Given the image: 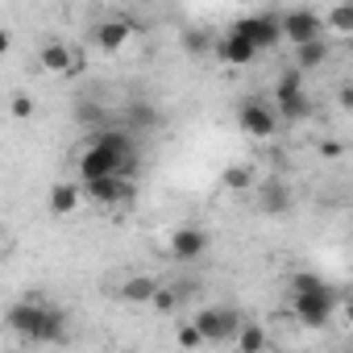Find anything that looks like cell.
<instances>
[{"label":"cell","mask_w":353,"mask_h":353,"mask_svg":"<svg viewBox=\"0 0 353 353\" xmlns=\"http://www.w3.org/2000/svg\"><path fill=\"white\" fill-rule=\"evenodd\" d=\"M9 46H13V38H9V30H0V59L9 54Z\"/></svg>","instance_id":"28"},{"label":"cell","mask_w":353,"mask_h":353,"mask_svg":"<svg viewBox=\"0 0 353 353\" xmlns=\"http://www.w3.org/2000/svg\"><path fill=\"white\" fill-rule=\"evenodd\" d=\"M287 287H291V295H299V291H316V287H324V279L312 274V270H295V274L287 279Z\"/></svg>","instance_id":"24"},{"label":"cell","mask_w":353,"mask_h":353,"mask_svg":"<svg viewBox=\"0 0 353 353\" xmlns=\"http://www.w3.org/2000/svg\"><path fill=\"white\" fill-rule=\"evenodd\" d=\"M5 324L26 336V341H59L63 336V312L38 303V299H21L5 312Z\"/></svg>","instance_id":"1"},{"label":"cell","mask_w":353,"mask_h":353,"mask_svg":"<svg viewBox=\"0 0 353 353\" xmlns=\"http://www.w3.org/2000/svg\"><path fill=\"white\" fill-rule=\"evenodd\" d=\"M320 21H324V30H332V34L349 38V34H353V5H345V0H341V5H336V9H328V17H320Z\"/></svg>","instance_id":"21"},{"label":"cell","mask_w":353,"mask_h":353,"mask_svg":"<svg viewBox=\"0 0 353 353\" xmlns=\"http://www.w3.org/2000/svg\"><path fill=\"white\" fill-rule=\"evenodd\" d=\"M279 34H283V42L299 46V42L324 38V21H320V13H312V9H287V13L279 17Z\"/></svg>","instance_id":"3"},{"label":"cell","mask_w":353,"mask_h":353,"mask_svg":"<svg viewBox=\"0 0 353 353\" xmlns=\"http://www.w3.org/2000/svg\"><path fill=\"white\" fill-rule=\"evenodd\" d=\"M79 200H83V188L79 183H54L50 196H46V204H50L54 216H71L79 208Z\"/></svg>","instance_id":"14"},{"label":"cell","mask_w":353,"mask_h":353,"mask_svg":"<svg viewBox=\"0 0 353 353\" xmlns=\"http://www.w3.org/2000/svg\"><path fill=\"white\" fill-rule=\"evenodd\" d=\"M320 154H324V158H341V141L324 137V141H320Z\"/></svg>","instance_id":"27"},{"label":"cell","mask_w":353,"mask_h":353,"mask_svg":"<svg viewBox=\"0 0 353 353\" xmlns=\"http://www.w3.org/2000/svg\"><path fill=\"white\" fill-rule=\"evenodd\" d=\"M154 287H158V279H150V274H133V279L121 283V299H125V303H150Z\"/></svg>","instance_id":"19"},{"label":"cell","mask_w":353,"mask_h":353,"mask_svg":"<svg viewBox=\"0 0 353 353\" xmlns=\"http://www.w3.org/2000/svg\"><path fill=\"white\" fill-rule=\"evenodd\" d=\"M212 54L225 63V67H250L254 59H258V46L250 42V38H241V34H225V38H212Z\"/></svg>","instance_id":"9"},{"label":"cell","mask_w":353,"mask_h":353,"mask_svg":"<svg viewBox=\"0 0 353 353\" xmlns=\"http://www.w3.org/2000/svg\"><path fill=\"white\" fill-rule=\"evenodd\" d=\"M129 38H133V21L129 17H104V21H96V34H92L100 54H121L129 46Z\"/></svg>","instance_id":"6"},{"label":"cell","mask_w":353,"mask_h":353,"mask_svg":"<svg viewBox=\"0 0 353 353\" xmlns=\"http://www.w3.org/2000/svg\"><path fill=\"white\" fill-rule=\"evenodd\" d=\"M83 192L96 204H121V200L133 196V179H125V174H100V179H88L83 183Z\"/></svg>","instance_id":"10"},{"label":"cell","mask_w":353,"mask_h":353,"mask_svg":"<svg viewBox=\"0 0 353 353\" xmlns=\"http://www.w3.org/2000/svg\"><path fill=\"white\" fill-rule=\"evenodd\" d=\"M179 299H183V291H174V287H154V295H150V307L154 312H174V307H179Z\"/></svg>","instance_id":"22"},{"label":"cell","mask_w":353,"mask_h":353,"mask_svg":"<svg viewBox=\"0 0 353 353\" xmlns=\"http://www.w3.org/2000/svg\"><path fill=\"white\" fill-rule=\"evenodd\" d=\"M208 254V233L204 229H174L170 237V258L174 262H196Z\"/></svg>","instance_id":"12"},{"label":"cell","mask_w":353,"mask_h":353,"mask_svg":"<svg viewBox=\"0 0 353 353\" xmlns=\"http://www.w3.org/2000/svg\"><path fill=\"white\" fill-rule=\"evenodd\" d=\"M324 59H328V42L324 38H312V42H299L295 46V67L299 71H316Z\"/></svg>","instance_id":"18"},{"label":"cell","mask_w":353,"mask_h":353,"mask_svg":"<svg viewBox=\"0 0 353 353\" xmlns=\"http://www.w3.org/2000/svg\"><path fill=\"white\" fill-rule=\"evenodd\" d=\"M254 192H258V204H262V212H287L291 208V192H287V183L283 179H270V183H254Z\"/></svg>","instance_id":"15"},{"label":"cell","mask_w":353,"mask_h":353,"mask_svg":"<svg viewBox=\"0 0 353 353\" xmlns=\"http://www.w3.org/2000/svg\"><path fill=\"white\" fill-rule=\"evenodd\" d=\"M237 324H241V316H237L233 307H204V312L196 316V328H200L204 345H225V341H233Z\"/></svg>","instance_id":"5"},{"label":"cell","mask_w":353,"mask_h":353,"mask_svg":"<svg viewBox=\"0 0 353 353\" xmlns=\"http://www.w3.org/2000/svg\"><path fill=\"white\" fill-rule=\"evenodd\" d=\"M332 312H336V291H332L328 283L316 287V291H299L295 303H291V316H295L303 328H324V324L332 320Z\"/></svg>","instance_id":"2"},{"label":"cell","mask_w":353,"mask_h":353,"mask_svg":"<svg viewBox=\"0 0 353 353\" xmlns=\"http://www.w3.org/2000/svg\"><path fill=\"white\" fill-rule=\"evenodd\" d=\"M96 145H104L108 154H117L121 162H129V158H137V150H133V137L125 133V129H100L96 137H92Z\"/></svg>","instance_id":"16"},{"label":"cell","mask_w":353,"mask_h":353,"mask_svg":"<svg viewBox=\"0 0 353 353\" xmlns=\"http://www.w3.org/2000/svg\"><path fill=\"white\" fill-rule=\"evenodd\" d=\"M237 121H241V133H250V137H258V141L274 137V129H279V112H270L262 100H245L241 112H237Z\"/></svg>","instance_id":"8"},{"label":"cell","mask_w":353,"mask_h":353,"mask_svg":"<svg viewBox=\"0 0 353 353\" xmlns=\"http://www.w3.org/2000/svg\"><path fill=\"white\" fill-rule=\"evenodd\" d=\"M233 341H237V349H245V353H262V349H270V336H266V328H262L258 320H241L237 332H233Z\"/></svg>","instance_id":"17"},{"label":"cell","mask_w":353,"mask_h":353,"mask_svg":"<svg viewBox=\"0 0 353 353\" xmlns=\"http://www.w3.org/2000/svg\"><path fill=\"white\" fill-rule=\"evenodd\" d=\"M254 183H258L254 166H229V170L221 174V188H225V192H250Z\"/></svg>","instance_id":"20"},{"label":"cell","mask_w":353,"mask_h":353,"mask_svg":"<svg viewBox=\"0 0 353 353\" xmlns=\"http://www.w3.org/2000/svg\"><path fill=\"white\" fill-rule=\"evenodd\" d=\"M38 63H42L46 75H75V71H83V54L75 46H67V42H46L38 50Z\"/></svg>","instance_id":"7"},{"label":"cell","mask_w":353,"mask_h":353,"mask_svg":"<svg viewBox=\"0 0 353 353\" xmlns=\"http://www.w3.org/2000/svg\"><path fill=\"white\" fill-rule=\"evenodd\" d=\"M274 104H279V121H307L312 117V100L303 88L295 92H274Z\"/></svg>","instance_id":"13"},{"label":"cell","mask_w":353,"mask_h":353,"mask_svg":"<svg viewBox=\"0 0 353 353\" xmlns=\"http://www.w3.org/2000/svg\"><path fill=\"white\" fill-rule=\"evenodd\" d=\"M353 104V92H349V83H341V108H349Z\"/></svg>","instance_id":"29"},{"label":"cell","mask_w":353,"mask_h":353,"mask_svg":"<svg viewBox=\"0 0 353 353\" xmlns=\"http://www.w3.org/2000/svg\"><path fill=\"white\" fill-rule=\"evenodd\" d=\"M174 341H179L183 349H196V345H204V336H200V328H196V320H188V324H179V332H174Z\"/></svg>","instance_id":"26"},{"label":"cell","mask_w":353,"mask_h":353,"mask_svg":"<svg viewBox=\"0 0 353 353\" xmlns=\"http://www.w3.org/2000/svg\"><path fill=\"white\" fill-rule=\"evenodd\" d=\"M183 46H188V54H208L212 50V38L204 30H192V34H183Z\"/></svg>","instance_id":"25"},{"label":"cell","mask_w":353,"mask_h":353,"mask_svg":"<svg viewBox=\"0 0 353 353\" xmlns=\"http://www.w3.org/2000/svg\"><path fill=\"white\" fill-rule=\"evenodd\" d=\"M9 112H13V121H34L38 104H34V96H30V92H17V96L9 100Z\"/></svg>","instance_id":"23"},{"label":"cell","mask_w":353,"mask_h":353,"mask_svg":"<svg viewBox=\"0 0 353 353\" xmlns=\"http://www.w3.org/2000/svg\"><path fill=\"white\" fill-rule=\"evenodd\" d=\"M233 34L250 38V42L258 46V54H262V50H274V46L283 42V34H279V13H254V17H241V21H233Z\"/></svg>","instance_id":"4"},{"label":"cell","mask_w":353,"mask_h":353,"mask_svg":"<svg viewBox=\"0 0 353 353\" xmlns=\"http://www.w3.org/2000/svg\"><path fill=\"white\" fill-rule=\"evenodd\" d=\"M100 174H121V158L92 141V145L79 154V179L88 183V179H100Z\"/></svg>","instance_id":"11"}]
</instances>
